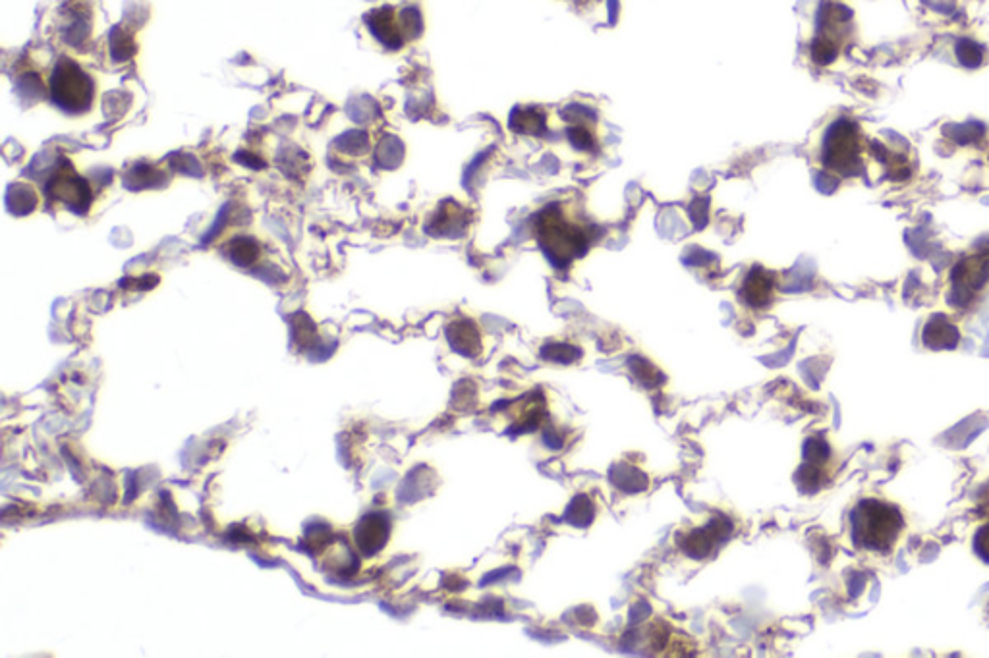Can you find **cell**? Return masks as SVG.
<instances>
[{"instance_id": "cell-1", "label": "cell", "mask_w": 989, "mask_h": 658, "mask_svg": "<svg viewBox=\"0 0 989 658\" xmlns=\"http://www.w3.org/2000/svg\"><path fill=\"white\" fill-rule=\"evenodd\" d=\"M850 523H852L850 533L854 545L858 549L874 550V552H887L893 549L905 527L901 512L895 506L876 498L862 500L854 508Z\"/></svg>"}, {"instance_id": "cell-2", "label": "cell", "mask_w": 989, "mask_h": 658, "mask_svg": "<svg viewBox=\"0 0 989 658\" xmlns=\"http://www.w3.org/2000/svg\"><path fill=\"white\" fill-rule=\"evenodd\" d=\"M91 80L70 60H60L53 78V97L58 107L80 112L91 103Z\"/></svg>"}, {"instance_id": "cell-3", "label": "cell", "mask_w": 989, "mask_h": 658, "mask_svg": "<svg viewBox=\"0 0 989 658\" xmlns=\"http://www.w3.org/2000/svg\"><path fill=\"white\" fill-rule=\"evenodd\" d=\"M541 242L553 257L568 259L578 253L582 247V236L576 228L566 224L565 220L547 217L541 224Z\"/></svg>"}, {"instance_id": "cell-4", "label": "cell", "mask_w": 989, "mask_h": 658, "mask_svg": "<svg viewBox=\"0 0 989 658\" xmlns=\"http://www.w3.org/2000/svg\"><path fill=\"white\" fill-rule=\"evenodd\" d=\"M856 161V136L850 126H837L827 139L825 163L833 168H848Z\"/></svg>"}, {"instance_id": "cell-5", "label": "cell", "mask_w": 989, "mask_h": 658, "mask_svg": "<svg viewBox=\"0 0 989 658\" xmlns=\"http://www.w3.org/2000/svg\"><path fill=\"white\" fill-rule=\"evenodd\" d=\"M389 537V523L381 516H368L356 529V543L364 554H373L385 545Z\"/></svg>"}, {"instance_id": "cell-6", "label": "cell", "mask_w": 989, "mask_h": 658, "mask_svg": "<svg viewBox=\"0 0 989 658\" xmlns=\"http://www.w3.org/2000/svg\"><path fill=\"white\" fill-rule=\"evenodd\" d=\"M974 550L976 554L989 564V523L982 525L974 537Z\"/></svg>"}]
</instances>
